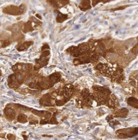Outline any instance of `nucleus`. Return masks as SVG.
I'll use <instances>...</instances> for the list:
<instances>
[{
	"label": "nucleus",
	"instance_id": "nucleus-4",
	"mask_svg": "<svg viewBox=\"0 0 138 140\" xmlns=\"http://www.w3.org/2000/svg\"><path fill=\"white\" fill-rule=\"evenodd\" d=\"M109 96L110 95H107V94H105L102 92H99V91H94V93H93L94 100H95L97 103H98V105L106 104V102L108 101Z\"/></svg>",
	"mask_w": 138,
	"mask_h": 140
},
{
	"label": "nucleus",
	"instance_id": "nucleus-7",
	"mask_svg": "<svg viewBox=\"0 0 138 140\" xmlns=\"http://www.w3.org/2000/svg\"><path fill=\"white\" fill-rule=\"evenodd\" d=\"M63 98L67 99L69 101L71 98V96L74 95V91H75V86L71 84L66 85L65 86H63Z\"/></svg>",
	"mask_w": 138,
	"mask_h": 140
},
{
	"label": "nucleus",
	"instance_id": "nucleus-24",
	"mask_svg": "<svg viewBox=\"0 0 138 140\" xmlns=\"http://www.w3.org/2000/svg\"><path fill=\"white\" fill-rule=\"evenodd\" d=\"M31 112L34 114H35L36 116H40V117H43V115H44V113L45 111H39V110H35V109H31Z\"/></svg>",
	"mask_w": 138,
	"mask_h": 140
},
{
	"label": "nucleus",
	"instance_id": "nucleus-18",
	"mask_svg": "<svg viewBox=\"0 0 138 140\" xmlns=\"http://www.w3.org/2000/svg\"><path fill=\"white\" fill-rule=\"evenodd\" d=\"M34 30V27H33L32 25V21H29L27 22H26L23 25V27H22V32L23 33H29V32H32Z\"/></svg>",
	"mask_w": 138,
	"mask_h": 140
},
{
	"label": "nucleus",
	"instance_id": "nucleus-5",
	"mask_svg": "<svg viewBox=\"0 0 138 140\" xmlns=\"http://www.w3.org/2000/svg\"><path fill=\"white\" fill-rule=\"evenodd\" d=\"M92 51H88L86 52L84 54L79 56V57H76L75 59L73 60L74 64L75 65H81V64H85V63H88L90 62V56L92 54Z\"/></svg>",
	"mask_w": 138,
	"mask_h": 140
},
{
	"label": "nucleus",
	"instance_id": "nucleus-28",
	"mask_svg": "<svg viewBox=\"0 0 138 140\" xmlns=\"http://www.w3.org/2000/svg\"><path fill=\"white\" fill-rule=\"evenodd\" d=\"M11 40H8V39H6V40H2V41H1V47H2V48H4V47L8 46V45H11Z\"/></svg>",
	"mask_w": 138,
	"mask_h": 140
},
{
	"label": "nucleus",
	"instance_id": "nucleus-35",
	"mask_svg": "<svg viewBox=\"0 0 138 140\" xmlns=\"http://www.w3.org/2000/svg\"><path fill=\"white\" fill-rule=\"evenodd\" d=\"M49 45H48L47 44H45L44 45H42L41 47V50H49Z\"/></svg>",
	"mask_w": 138,
	"mask_h": 140
},
{
	"label": "nucleus",
	"instance_id": "nucleus-41",
	"mask_svg": "<svg viewBox=\"0 0 138 140\" xmlns=\"http://www.w3.org/2000/svg\"><path fill=\"white\" fill-rule=\"evenodd\" d=\"M0 76H1V71H0Z\"/></svg>",
	"mask_w": 138,
	"mask_h": 140
},
{
	"label": "nucleus",
	"instance_id": "nucleus-15",
	"mask_svg": "<svg viewBox=\"0 0 138 140\" xmlns=\"http://www.w3.org/2000/svg\"><path fill=\"white\" fill-rule=\"evenodd\" d=\"M93 91H99V92H102V93H105V94H107V95H111V91L108 88L106 87H104V86H99V85H94L93 87Z\"/></svg>",
	"mask_w": 138,
	"mask_h": 140
},
{
	"label": "nucleus",
	"instance_id": "nucleus-22",
	"mask_svg": "<svg viewBox=\"0 0 138 140\" xmlns=\"http://www.w3.org/2000/svg\"><path fill=\"white\" fill-rule=\"evenodd\" d=\"M17 121L21 123H27L29 119H27V116L24 114H20L18 116H17Z\"/></svg>",
	"mask_w": 138,
	"mask_h": 140
},
{
	"label": "nucleus",
	"instance_id": "nucleus-2",
	"mask_svg": "<svg viewBox=\"0 0 138 140\" xmlns=\"http://www.w3.org/2000/svg\"><path fill=\"white\" fill-rule=\"evenodd\" d=\"M138 129L137 128H127V129H120L116 132L117 136L119 138H127V137H132L137 135Z\"/></svg>",
	"mask_w": 138,
	"mask_h": 140
},
{
	"label": "nucleus",
	"instance_id": "nucleus-27",
	"mask_svg": "<svg viewBox=\"0 0 138 140\" xmlns=\"http://www.w3.org/2000/svg\"><path fill=\"white\" fill-rule=\"evenodd\" d=\"M76 106L78 107V108H83V103H82V100H81V98L80 96H78L77 98H76Z\"/></svg>",
	"mask_w": 138,
	"mask_h": 140
},
{
	"label": "nucleus",
	"instance_id": "nucleus-32",
	"mask_svg": "<svg viewBox=\"0 0 138 140\" xmlns=\"http://www.w3.org/2000/svg\"><path fill=\"white\" fill-rule=\"evenodd\" d=\"M138 45H135L134 47L132 48V50H131V53L133 55H135V56H136L138 54Z\"/></svg>",
	"mask_w": 138,
	"mask_h": 140
},
{
	"label": "nucleus",
	"instance_id": "nucleus-8",
	"mask_svg": "<svg viewBox=\"0 0 138 140\" xmlns=\"http://www.w3.org/2000/svg\"><path fill=\"white\" fill-rule=\"evenodd\" d=\"M3 12L8 15H12V16H18V15H20L19 8L15 5H9L4 7L3 9Z\"/></svg>",
	"mask_w": 138,
	"mask_h": 140
},
{
	"label": "nucleus",
	"instance_id": "nucleus-38",
	"mask_svg": "<svg viewBox=\"0 0 138 140\" xmlns=\"http://www.w3.org/2000/svg\"><path fill=\"white\" fill-rule=\"evenodd\" d=\"M119 122L118 121H112V123H110V125H111L112 126H117V125H118Z\"/></svg>",
	"mask_w": 138,
	"mask_h": 140
},
{
	"label": "nucleus",
	"instance_id": "nucleus-34",
	"mask_svg": "<svg viewBox=\"0 0 138 140\" xmlns=\"http://www.w3.org/2000/svg\"><path fill=\"white\" fill-rule=\"evenodd\" d=\"M59 3H61L62 5H66L69 4V0H59Z\"/></svg>",
	"mask_w": 138,
	"mask_h": 140
},
{
	"label": "nucleus",
	"instance_id": "nucleus-19",
	"mask_svg": "<svg viewBox=\"0 0 138 140\" xmlns=\"http://www.w3.org/2000/svg\"><path fill=\"white\" fill-rule=\"evenodd\" d=\"M22 23H17V24H15L13 25L12 27H9V30H11V31H12V33L14 34H17V33L20 32V30L22 29Z\"/></svg>",
	"mask_w": 138,
	"mask_h": 140
},
{
	"label": "nucleus",
	"instance_id": "nucleus-37",
	"mask_svg": "<svg viewBox=\"0 0 138 140\" xmlns=\"http://www.w3.org/2000/svg\"><path fill=\"white\" fill-rule=\"evenodd\" d=\"M99 1H100V0H92V5H93V6H95L96 4H98Z\"/></svg>",
	"mask_w": 138,
	"mask_h": 140
},
{
	"label": "nucleus",
	"instance_id": "nucleus-26",
	"mask_svg": "<svg viewBox=\"0 0 138 140\" xmlns=\"http://www.w3.org/2000/svg\"><path fill=\"white\" fill-rule=\"evenodd\" d=\"M48 123H50V124H58V121H57V119H56V113L52 114L50 120L48 121Z\"/></svg>",
	"mask_w": 138,
	"mask_h": 140
},
{
	"label": "nucleus",
	"instance_id": "nucleus-17",
	"mask_svg": "<svg viewBox=\"0 0 138 140\" xmlns=\"http://www.w3.org/2000/svg\"><path fill=\"white\" fill-rule=\"evenodd\" d=\"M127 103L129 104L130 106L133 107L135 109H138V100L134 96H130L127 99Z\"/></svg>",
	"mask_w": 138,
	"mask_h": 140
},
{
	"label": "nucleus",
	"instance_id": "nucleus-3",
	"mask_svg": "<svg viewBox=\"0 0 138 140\" xmlns=\"http://www.w3.org/2000/svg\"><path fill=\"white\" fill-rule=\"evenodd\" d=\"M12 70H13L15 73L22 72V73H27L33 70V65L27 64V63H16V65H14L13 67H12Z\"/></svg>",
	"mask_w": 138,
	"mask_h": 140
},
{
	"label": "nucleus",
	"instance_id": "nucleus-11",
	"mask_svg": "<svg viewBox=\"0 0 138 140\" xmlns=\"http://www.w3.org/2000/svg\"><path fill=\"white\" fill-rule=\"evenodd\" d=\"M4 114H5L6 118L10 120V121H12L16 118V112L14 109L9 108V107H6L5 109H4Z\"/></svg>",
	"mask_w": 138,
	"mask_h": 140
},
{
	"label": "nucleus",
	"instance_id": "nucleus-29",
	"mask_svg": "<svg viewBox=\"0 0 138 140\" xmlns=\"http://www.w3.org/2000/svg\"><path fill=\"white\" fill-rule=\"evenodd\" d=\"M41 57H50V50H42V53H41Z\"/></svg>",
	"mask_w": 138,
	"mask_h": 140
},
{
	"label": "nucleus",
	"instance_id": "nucleus-6",
	"mask_svg": "<svg viewBox=\"0 0 138 140\" xmlns=\"http://www.w3.org/2000/svg\"><path fill=\"white\" fill-rule=\"evenodd\" d=\"M40 104L45 107H52L55 105V100L52 98L51 93L45 94L40 99Z\"/></svg>",
	"mask_w": 138,
	"mask_h": 140
},
{
	"label": "nucleus",
	"instance_id": "nucleus-1",
	"mask_svg": "<svg viewBox=\"0 0 138 140\" xmlns=\"http://www.w3.org/2000/svg\"><path fill=\"white\" fill-rule=\"evenodd\" d=\"M111 80L113 82L116 83H122L124 80V69L121 66L117 65L116 68H114V70L112 71L111 76H110Z\"/></svg>",
	"mask_w": 138,
	"mask_h": 140
},
{
	"label": "nucleus",
	"instance_id": "nucleus-33",
	"mask_svg": "<svg viewBox=\"0 0 138 140\" xmlns=\"http://www.w3.org/2000/svg\"><path fill=\"white\" fill-rule=\"evenodd\" d=\"M7 138H8V139H12V140H14V139H16V136H15V135H13V134H8V135H7Z\"/></svg>",
	"mask_w": 138,
	"mask_h": 140
},
{
	"label": "nucleus",
	"instance_id": "nucleus-39",
	"mask_svg": "<svg viewBox=\"0 0 138 140\" xmlns=\"http://www.w3.org/2000/svg\"><path fill=\"white\" fill-rule=\"evenodd\" d=\"M112 118H113V115H108V117L106 118V121H110V120L112 121Z\"/></svg>",
	"mask_w": 138,
	"mask_h": 140
},
{
	"label": "nucleus",
	"instance_id": "nucleus-21",
	"mask_svg": "<svg viewBox=\"0 0 138 140\" xmlns=\"http://www.w3.org/2000/svg\"><path fill=\"white\" fill-rule=\"evenodd\" d=\"M99 55L98 54L97 52H93L90 56V62L92 63H95L96 62L99 61Z\"/></svg>",
	"mask_w": 138,
	"mask_h": 140
},
{
	"label": "nucleus",
	"instance_id": "nucleus-36",
	"mask_svg": "<svg viewBox=\"0 0 138 140\" xmlns=\"http://www.w3.org/2000/svg\"><path fill=\"white\" fill-rule=\"evenodd\" d=\"M127 6H120V7H117V8H115V9H113L112 10L113 11H116V10H120V9H125L126 8Z\"/></svg>",
	"mask_w": 138,
	"mask_h": 140
},
{
	"label": "nucleus",
	"instance_id": "nucleus-12",
	"mask_svg": "<svg viewBox=\"0 0 138 140\" xmlns=\"http://www.w3.org/2000/svg\"><path fill=\"white\" fill-rule=\"evenodd\" d=\"M128 114H129V110L126 108H122L113 112L114 117H119V118H125L127 117Z\"/></svg>",
	"mask_w": 138,
	"mask_h": 140
},
{
	"label": "nucleus",
	"instance_id": "nucleus-20",
	"mask_svg": "<svg viewBox=\"0 0 138 140\" xmlns=\"http://www.w3.org/2000/svg\"><path fill=\"white\" fill-rule=\"evenodd\" d=\"M58 12V16H57V21L58 23H61V22L65 21V20L68 19V16L67 15H65V14H62L61 12Z\"/></svg>",
	"mask_w": 138,
	"mask_h": 140
},
{
	"label": "nucleus",
	"instance_id": "nucleus-25",
	"mask_svg": "<svg viewBox=\"0 0 138 140\" xmlns=\"http://www.w3.org/2000/svg\"><path fill=\"white\" fill-rule=\"evenodd\" d=\"M14 106L20 109H22V110H24V111H31V109L30 108H27V107L24 106V105H21V104H14Z\"/></svg>",
	"mask_w": 138,
	"mask_h": 140
},
{
	"label": "nucleus",
	"instance_id": "nucleus-16",
	"mask_svg": "<svg viewBox=\"0 0 138 140\" xmlns=\"http://www.w3.org/2000/svg\"><path fill=\"white\" fill-rule=\"evenodd\" d=\"M32 45H33V41L23 42L22 44L19 45L18 46H17V50H19V51H23V50H26L27 48H29Z\"/></svg>",
	"mask_w": 138,
	"mask_h": 140
},
{
	"label": "nucleus",
	"instance_id": "nucleus-13",
	"mask_svg": "<svg viewBox=\"0 0 138 140\" xmlns=\"http://www.w3.org/2000/svg\"><path fill=\"white\" fill-rule=\"evenodd\" d=\"M48 78H49V80H51V82H52L53 85H55V84L58 83L61 80V73L58 72L53 73L52 74H51Z\"/></svg>",
	"mask_w": 138,
	"mask_h": 140
},
{
	"label": "nucleus",
	"instance_id": "nucleus-31",
	"mask_svg": "<svg viewBox=\"0 0 138 140\" xmlns=\"http://www.w3.org/2000/svg\"><path fill=\"white\" fill-rule=\"evenodd\" d=\"M29 123L31 124V125H34V124L36 125V124H38V122H39V121H37V120H35L33 116L29 117Z\"/></svg>",
	"mask_w": 138,
	"mask_h": 140
},
{
	"label": "nucleus",
	"instance_id": "nucleus-9",
	"mask_svg": "<svg viewBox=\"0 0 138 140\" xmlns=\"http://www.w3.org/2000/svg\"><path fill=\"white\" fill-rule=\"evenodd\" d=\"M8 85L9 87H11L12 89H16V90H17L20 86H21V85H20V83L18 82V80H17V79L16 77V74H11L9 76L8 78Z\"/></svg>",
	"mask_w": 138,
	"mask_h": 140
},
{
	"label": "nucleus",
	"instance_id": "nucleus-14",
	"mask_svg": "<svg viewBox=\"0 0 138 140\" xmlns=\"http://www.w3.org/2000/svg\"><path fill=\"white\" fill-rule=\"evenodd\" d=\"M81 10L86 11L91 8V1L90 0H81L80 5H79Z\"/></svg>",
	"mask_w": 138,
	"mask_h": 140
},
{
	"label": "nucleus",
	"instance_id": "nucleus-40",
	"mask_svg": "<svg viewBox=\"0 0 138 140\" xmlns=\"http://www.w3.org/2000/svg\"><path fill=\"white\" fill-rule=\"evenodd\" d=\"M100 1H102V2H103V3H107V2L111 1V0H100Z\"/></svg>",
	"mask_w": 138,
	"mask_h": 140
},
{
	"label": "nucleus",
	"instance_id": "nucleus-30",
	"mask_svg": "<svg viewBox=\"0 0 138 140\" xmlns=\"http://www.w3.org/2000/svg\"><path fill=\"white\" fill-rule=\"evenodd\" d=\"M19 11H20V15H22L24 13L25 11H26V5H25V4H21V5H20L19 7Z\"/></svg>",
	"mask_w": 138,
	"mask_h": 140
},
{
	"label": "nucleus",
	"instance_id": "nucleus-23",
	"mask_svg": "<svg viewBox=\"0 0 138 140\" xmlns=\"http://www.w3.org/2000/svg\"><path fill=\"white\" fill-rule=\"evenodd\" d=\"M47 3H49L51 5H52L54 8H59V0H47Z\"/></svg>",
	"mask_w": 138,
	"mask_h": 140
},
{
	"label": "nucleus",
	"instance_id": "nucleus-10",
	"mask_svg": "<svg viewBox=\"0 0 138 140\" xmlns=\"http://www.w3.org/2000/svg\"><path fill=\"white\" fill-rule=\"evenodd\" d=\"M106 104L109 107V108L113 109H116L119 105L118 100H117V98H116V96L113 95V94H111V95H110L108 101L106 102Z\"/></svg>",
	"mask_w": 138,
	"mask_h": 140
}]
</instances>
